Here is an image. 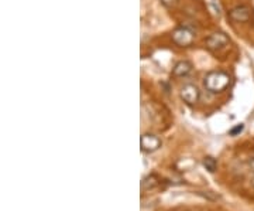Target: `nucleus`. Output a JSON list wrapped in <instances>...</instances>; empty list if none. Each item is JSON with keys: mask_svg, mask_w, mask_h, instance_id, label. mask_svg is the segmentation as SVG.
<instances>
[{"mask_svg": "<svg viewBox=\"0 0 254 211\" xmlns=\"http://www.w3.org/2000/svg\"><path fill=\"white\" fill-rule=\"evenodd\" d=\"M229 84H230V77H229V74L223 73V71H212L203 78L205 88L213 94L223 92L229 87Z\"/></svg>", "mask_w": 254, "mask_h": 211, "instance_id": "nucleus-1", "label": "nucleus"}, {"mask_svg": "<svg viewBox=\"0 0 254 211\" xmlns=\"http://www.w3.org/2000/svg\"><path fill=\"white\" fill-rule=\"evenodd\" d=\"M229 43H230V40H229L227 34H225L223 31H215V33L209 34L205 38V46H206L209 51H213V53L226 48L229 46Z\"/></svg>", "mask_w": 254, "mask_h": 211, "instance_id": "nucleus-2", "label": "nucleus"}, {"mask_svg": "<svg viewBox=\"0 0 254 211\" xmlns=\"http://www.w3.org/2000/svg\"><path fill=\"white\" fill-rule=\"evenodd\" d=\"M171 38L173 41L180 47H190L193 44L195 41V34L190 31V28L187 27H178L175 28L171 34Z\"/></svg>", "mask_w": 254, "mask_h": 211, "instance_id": "nucleus-3", "label": "nucleus"}, {"mask_svg": "<svg viewBox=\"0 0 254 211\" xmlns=\"http://www.w3.org/2000/svg\"><path fill=\"white\" fill-rule=\"evenodd\" d=\"M180 97L185 104L188 105H195L198 104L200 100V91L199 88L195 85V84H185L181 87V91H180Z\"/></svg>", "mask_w": 254, "mask_h": 211, "instance_id": "nucleus-4", "label": "nucleus"}, {"mask_svg": "<svg viewBox=\"0 0 254 211\" xmlns=\"http://www.w3.org/2000/svg\"><path fill=\"white\" fill-rule=\"evenodd\" d=\"M253 16V9L250 6H236L229 11V18L233 21V23H249L252 20Z\"/></svg>", "mask_w": 254, "mask_h": 211, "instance_id": "nucleus-5", "label": "nucleus"}, {"mask_svg": "<svg viewBox=\"0 0 254 211\" xmlns=\"http://www.w3.org/2000/svg\"><path fill=\"white\" fill-rule=\"evenodd\" d=\"M161 145H163L161 139L154 133H144L140 138V146H141V150L145 153H154L161 147Z\"/></svg>", "mask_w": 254, "mask_h": 211, "instance_id": "nucleus-6", "label": "nucleus"}, {"mask_svg": "<svg viewBox=\"0 0 254 211\" xmlns=\"http://www.w3.org/2000/svg\"><path fill=\"white\" fill-rule=\"evenodd\" d=\"M193 70V64L188 61V60H181L178 61L177 64L174 65L173 68V75L175 78H184V77H188Z\"/></svg>", "mask_w": 254, "mask_h": 211, "instance_id": "nucleus-7", "label": "nucleus"}, {"mask_svg": "<svg viewBox=\"0 0 254 211\" xmlns=\"http://www.w3.org/2000/svg\"><path fill=\"white\" fill-rule=\"evenodd\" d=\"M160 184V179L155 175H148L145 176L144 179L141 180V190L143 192H150V190H154L155 187Z\"/></svg>", "mask_w": 254, "mask_h": 211, "instance_id": "nucleus-8", "label": "nucleus"}, {"mask_svg": "<svg viewBox=\"0 0 254 211\" xmlns=\"http://www.w3.org/2000/svg\"><path fill=\"white\" fill-rule=\"evenodd\" d=\"M203 166H205V169L210 172V173H213V172H216V169H218V162H216V159L212 156H206L203 159Z\"/></svg>", "mask_w": 254, "mask_h": 211, "instance_id": "nucleus-9", "label": "nucleus"}, {"mask_svg": "<svg viewBox=\"0 0 254 211\" xmlns=\"http://www.w3.org/2000/svg\"><path fill=\"white\" fill-rule=\"evenodd\" d=\"M243 129H245V125H242V123H240V125H237L236 128H233L232 130H230V135H232V136H236L237 133L243 132Z\"/></svg>", "mask_w": 254, "mask_h": 211, "instance_id": "nucleus-10", "label": "nucleus"}, {"mask_svg": "<svg viewBox=\"0 0 254 211\" xmlns=\"http://www.w3.org/2000/svg\"><path fill=\"white\" fill-rule=\"evenodd\" d=\"M247 166H249V169H250V170L253 172V175H254V157H253V159H250V160L247 162Z\"/></svg>", "mask_w": 254, "mask_h": 211, "instance_id": "nucleus-11", "label": "nucleus"}, {"mask_svg": "<svg viewBox=\"0 0 254 211\" xmlns=\"http://www.w3.org/2000/svg\"><path fill=\"white\" fill-rule=\"evenodd\" d=\"M161 1H163L165 6H171V4H174L177 0H161Z\"/></svg>", "mask_w": 254, "mask_h": 211, "instance_id": "nucleus-12", "label": "nucleus"}, {"mask_svg": "<svg viewBox=\"0 0 254 211\" xmlns=\"http://www.w3.org/2000/svg\"><path fill=\"white\" fill-rule=\"evenodd\" d=\"M250 182H252V186L254 187V175H253V177H252V180H250Z\"/></svg>", "mask_w": 254, "mask_h": 211, "instance_id": "nucleus-13", "label": "nucleus"}]
</instances>
